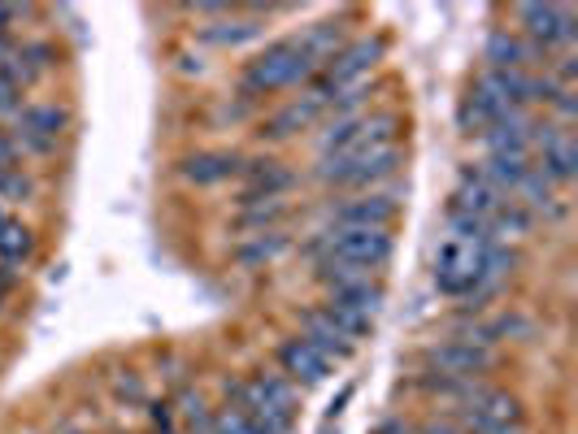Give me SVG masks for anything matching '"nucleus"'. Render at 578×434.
Returning <instances> with one entry per match:
<instances>
[{
  "label": "nucleus",
  "mask_w": 578,
  "mask_h": 434,
  "mask_svg": "<svg viewBox=\"0 0 578 434\" xmlns=\"http://www.w3.org/2000/svg\"><path fill=\"white\" fill-rule=\"evenodd\" d=\"M322 75V66L301 48V39H274L265 53H257L248 66H243V92L248 96H274L283 88H301V83H314Z\"/></svg>",
  "instance_id": "obj_1"
},
{
  "label": "nucleus",
  "mask_w": 578,
  "mask_h": 434,
  "mask_svg": "<svg viewBox=\"0 0 578 434\" xmlns=\"http://www.w3.org/2000/svg\"><path fill=\"white\" fill-rule=\"evenodd\" d=\"M318 256H336L348 265H361V270H378L392 261L396 252V235L383 230V226H331L318 235L314 243Z\"/></svg>",
  "instance_id": "obj_2"
},
{
  "label": "nucleus",
  "mask_w": 578,
  "mask_h": 434,
  "mask_svg": "<svg viewBox=\"0 0 578 434\" xmlns=\"http://www.w3.org/2000/svg\"><path fill=\"white\" fill-rule=\"evenodd\" d=\"M396 170H400V144H387V148L356 152V157H322L314 174L322 183H331V187H361V192H370L374 183L392 179Z\"/></svg>",
  "instance_id": "obj_3"
},
{
  "label": "nucleus",
  "mask_w": 578,
  "mask_h": 434,
  "mask_svg": "<svg viewBox=\"0 0 578 434\" xmlns=\"http://www.w3.org/2000/svg\"><path fill=\"white\" fill-rule=\"evenodd\" d=\"M575 9L570 4H518V35L526 39V44H535L540 53H570L575 48Z\"/></svg>",
  "instance_id": "obj_4"
},
{
  "label": "nucleus",
  "mask_w": 578,
  "mask_h": 434,
  "mask_svg": "<svg viewBox=\"0 0 578 434\" xmlns=\"http://www.w3.org/2000/svg\"><path fill=\"white\" fill-rule=\"evenodd\" d=\"M487 243H491V239H444V243H440L435 265H431V278H435V287H440L444 296H469V287L478 283Z\"/></svg>",
  "instance_id": "obj_5"
},
{
  "label": "nucleus",
  "mask_w": 578,
  "mask_h": 434,
  "mask_svg": "<svg viewBox=\"0 0 578 434\" xmlns=\"http://www.w3.org/2000/svg\"><path fill=\"white\" fill-rule=\"evenodd\" d=\"M496 347H478L462 334L444 339V343H431L427 347V374L435 378H449V382H469V378H487L496 369Z\"/></svg>",
  "instance_id": "obj_6"
},
{
  "label": "nucleus",
  "mask_w": 578,
  "mask_h": 434,
  "mask_svg": "<svg viewBox=\"0 0 578 434\" xmlns=\"http://www.w3.org/2000/svg\"><path fill=\"white\" fill-rule=\"evenodd\" d=\"M383 305H387V292L370 278V283H361V287L331 292V296H327V305H322V313L340 326L344 334H352V339L361 343V334H370V330H374L378 313H383Z\"/></svg>",
  "instance_id": "obj_7"
},
{
  "label": "nucleus",
  "mask_w": 578,
  "mask_h": 434,
  "mask_svg": "<svg viewBox=\"0 0 578 434\" xmlns=\"http://www.w3.org/2000/svg\"><path fill=\"white\" fill-rule=\"evenodd\" d=\"M531 148L540 152V170L553 187H570L578 179V139L570 126H557V122H535L531 126Z\"/></svg>",
  "instance_id": "obj_8"
},
{
  "label": "nucleus",
  "mask_w": 578,
  "mask_h": 434,
  "mask_svg": "<svg viewBox=\"0 0 578 434\" xmlns=\"http://www.w3.org/2000/svg\"><path fill=\"white\" fill-rule=\"evenodd\" d=\"M383 53H387V44H383V35H361V39H352L344 44L336 57H331V66L318 75L331 92H344V88H356L378 61H383Z\"/></svg>",
  "instance_id": "obj_9"
},
{
  "label": "nucleus",
  "mask_w": 578,
  "mask_h": 434,
  "mask_svg": "<svg viewBox=\"0 0 578 434\" xmlns=\"http://www.w3.org/2000/svg\"><path fill=\"white\" fill-rule=\"evenodd\" d=\"M331 369H336V365H331L309 339L292 334V339L279 343V374H283L292 387H318V382L331 378Z\"/></svg>",
  "instance_id": "obj_10"
},
{
  "label": "nucleus",
  "mask_w": 578,
  "mask_h": 434,
  "mask_svg": "<svg viewBox=\"0 0 578 434\" xmlns=\"http://www.w3.org/2000/svg\"><path fill=\"white\" fill-rule=\"evenodd\" d=\"M227 396H231L227 404H235V409L243 413V422H248L257 434H292V422H296V418L283 413L274 400H265L261 387H257L252 378H248V382H231Z\"/></svg>",
  "instance_id": "obj_11"
},
{
  "label": "nucleus",
  "mask_w": 578,
  "mask_h": 434,
  "mask_svg": "<svg viewBox=\"0 0 578 434\" xmlns=\"http://www.w3.org/2000/svg\"><path fill=\"white\" fill-rule=\"evenodd\" d=\"M483 61H487V70H535L540 75V66H548V53L526 44L518 31L496 26L487 35V44H483Z\"/></svg>",
  "instance_id": "obj_12"
},
{
  "label": "nucleus",
  "mask_w": 578,
  "mask_h": 434,
  "mask_svg": "<svg viewBox=\"0 0 578 434\" xmlns=\"http://www.w3.org/2000/svg\"><path fill=\"white\" fill-rule=\"evenodd\" d=\"M66 126H70V113L61 105H26L18 113V139L31 152H53Z\"/></svg>",
  "instance_id": "obj_13"
},
{
  "label": "nucleus",
  "mask_w": 578,
  "mask_h": 434,
  "mask_svg": "<svg viewBox=\"0 0 578 434\" xmlns=\"http://www.w3.org/2000/svg\"><path fill=\"white\" fill-rule=\"evenodd\" d=\"M400 214V205L383 192H361V196H348L344 205L331 209V226H383L392 230V221Z\"/></svg>",
  "instance_id": "obj_14"
},
{
  "label": "nucleus",
  "mask_w": 578,
  "mask_h": 434,
  "mask_svg": "<svg viewBox=\"0 0 578 434\" xmlns=\"http://www.w3.org/2000/svg\"><path fill=\"white\" fill-rule=\"evenodd\" d=\"M509 196L505 192H496L474 165H465L462 170V183H457V192H453V205L449 209H462V214L478 217V221H491V217L500 214V205H505Z\"/></svg>",
  "instance_id": "obj_15"
},
{
  "label": "nucleus",
  "mask_w": 578,
  "mask_h": 434,
  "mask_svg": "<svg viewBox=\"0 0 578 434\" xmlns=\"http://www.w3.org/2000/svg\"><path fill=\"white\" fill-rule=\"evenodd\" d=\"M301 339H309L331 365H340V361H348L352 352H356V339L352 334H344L340 326L331 322L322 309H309L305 318H301Z\"/></svg>",
  "instance_id": "obj_16"
},
{
  "label": "nucleus",
  "mask_w": 578,
  "mask_h": 434,
  "mask_svg": "<svg viewBox=\"0 0 578 434\" xmlns=\"http://www.w3.org/2000/svg\"><path fill=\"white\" fill-rule=\"evenodd\" d=\"M513 201L526 209L531 217H562L566 214V205L557 201V187L544 179V170L531 161V170L518 179V187H513Z\"/></svg>",
  "instance_id": "obj_17"
},
{
  "label": "nucleus",
  "mask_w": 578,
  "mask_h": 434,
  "mask_svg": "<svg viewBox=\"0 0 578 434\" xmlns=\"http://www.w3.org/2000/svg\"><path fill=\"white\" fill-rule=\"evenodd\" d=\"M513 265H518V252L509 248V243H487V256H483V270H478V283L469 287V296L465 300H474V305H483L487 296H496L505 283H509V274H513Z\"/></svg>",
  "instance_id": "obj_18"
},
{
  "label": "nucleus",
  "mask_w": 578,
  "mask_h": 434,
  "mask_svg": "<svg viewBox=\"0 0 578 434\" xmlns=\"http://www.w3.org/2000/svg\"><path fill=\"white\" fill-rule=\"evenodd\" d=\"M322 113H327V108H322L318 101H314V96H309V92H305V96L287 101V105L279 108V113H270V117H265V126H261V135H265V139H292L296 130H309V126H314Z\"/></svg>",
  "instance_id": "obj_19"
},
{
  "label": "nucleus",
  "mask_w": 578,
  "mask_h": 434,
  "mask_svg": "<svg viewBox=\"0 0 578 434\" xmlns=\"http://www.w3.org/2000/svg\"><path fill=\"white\" fill-rule=\"evenodd\" d=\"M239 157L235 152H192V157H183L179 161V174L188 179V183H196V187H214V183H227L239 174Z\"/></svg>",
  "instance_id": "obj_20"
},
{
  "label": "nucleus",
  "mask_w": 578,
  "mask_h": 434,
  "mask_svg": "<svg viewBox=\"0 0 578 434\" xmlns=\"http://www.w3.org/2000/svg\"><path fill=\"white\" fill-rule=\"evenodd\" d=\"M239 170H243V179H248L243 201H279V196L296 183V174H292L283 161H252V165H239Z\"/></svg>",
  "instance_id": "obj_21"
},
{
  "label": "nucleus",
  "mask_w": 578,
  "mask_h": 434,
  "mask_svg": "<svg viewBox=\"0 0 578 434\" xmlns=\"http://www.w3.org/2000/svg\"><path fill=\"white\" fill-rule=\"evenodd\" d=\"M57 66V48L53 44H39V39H31V44H22L18 53H13V61H9V75L26 88V83H35L39 75H48Z\"/></svg>",
  "instance_id": "obj_22"
},
{
  "label": "nucleus",
  "mask_w": 578,
  "mask_h": 434,
  "mask_svg": "<svg viewBox=\"0 0 578 434\" xmlns=\"http://www.w3.org/2000/svg\"><path fill=\"white\" fill-rule=\"evenodd\" d=\"M287 248H292V235H283V230H261V235H248V239L239 243L235 261H239V265H248V270H257V265L279 261Z\"/></svg>",
  "instance_id": "obj_23"
},
{
  "label": "nucleus",
  "mask_w": 578,
  "mask_h": 434,
  "mask_svg": "<svg viewBox=\"0 0 578 434\" xmlns=\"http://www.w3.org/2000/svg\"><path fill=\"white\" fill-rule=\"evenodd\" d=\"M257 35H261V18H235V13L209 22V26H201V39L205 44H218V48H239V44H248Z\"/></svg>",
  "instance_id": "obj_24"
},
{
  "label": "nucleus",
  "mask_w": 578,
  "mask_h": 434,
  "mask_svg": "<svg viewBox=\"0 0 578 434\" xmlns=\"http://www.w3.org/2000/svg\"><path fill=\"white\" fill-rule=\"evenodd\" d=\"M31 252H35V235H31V226H22L18 217L0 214V261H4V265H22Z\"/></svg>",
  "instance_id": "obj_25"
},
{
  "label": "nucleus",
  "mask_w": 578,
  "mask_h": 434,
  "mask_svg": "<svg viewBox=\"0 0 578 434\" xmlns=\"http://www.w3.org/2000/svg\"><path fill=\"white\" fill-rule=\"evenodd\" d=\"M301 48H305V53H309L322 70H327V66H331V57L344 48V26H340V22H318L309 35H301Z\"/></svg>",
  "instance_id": "obj_26"
},
{
  "label": "nucleus",
  "mask_w": 578,
  "mask_h": 434,
  "mask_svg": "<svg viewBox=\"0 0 578 434\" xmlns=\"http://www.w3.org/2000/svg\"><path fill=\"white\" fill-rule=\"evenodd\" d=\"M252 382L261 387V396H265V400H274V404L283 409V413H292V418H296V404H301V387H292V382H287V378H283L279 369H257V374H252Z\"/></svg>",
  "instance_id": "obj_27"
},
{
  "label": "nucleus",
  "mask_w": 578,
  "mask_h": 434,
  "mask_svg": "<svg viewBox=\"0 0 578 434\" xmlns=\"http://www.w3.org/2000/svg\"><path fill=\"white\" fill-rule=\"evenodd\" d=\"M287 214V205H283V196L279 201H243V209H239V226L243 230H252V235H261L265 226L274 230V221Z\"/></svg>",
  "instance_id": "obj_28"
},
{
  "label": "nucleus",
  "mask_w": 578,
  "mask_h": 434,
  "mask_svg": "<svg viewBox=\"0 0 578 434\" xmlns=\"http://www.w3.org/2000/svg\"><path fill=\"white\" fill-rule=\"evenodd\" d=\"M214 434H257V431L243 422V413H239L235 404H223V409L214 413Z\"/></svg>",
  "instance_id": "obj_29"
},
{
  "label": "nucleus",
  "mask_w": 578,
  "mask_h": 434,
  "mask_svg": "<svg viewBox=\"0 0 578 434\" xmlns=\"http://www.w3.org/2000/svg\"><path fill=\"white\" fill-rule=\"evenodd\" d=\"M0 113H22V83L0 70Z\"/></svg>",
  "instance_id": "obj_30"
},
{
  "label": "nucleus",
  "mask_w": 578,
  "mask_h": 434,
  "mask_svg": "<svg viewBox=\"0 0 578 434\" xmlns=\"http://www.w3.org/2000/svg\"><path fill=\"white\" fill-rule=\"evenodd\" d=\"M413 434H465L449 413H435V418H427L422 426H413Z\"/></svg>",
  "instance_id": "obj_31"
},
{
  "label": "nucleus",
  "mask_w": 578,
  "mask_h": 434,
  "mask_svg": "<svg viewBox=\"0 0 578 434\" xmlns=\"http://www.w3.org/2000/svg\"><path fill=\"white\" fill-rule=\"evenodd\" d=\"M13 161H18V148H13V139L0 130V174H9V170H13Z\"/></svg>",
  "instance_id": "obj_32"
},
{
  "label": "nucleus",
  "mask_w": 578,
  "mask_h": 434,
  "mask_svg": "<svg viewBox=\"0 0 578 434\" xmlns=\"http://www.w3.org/2000/svg\"><path fill=\"white\" fill-rule=\"evenodd\" d=\"M152 426H157L161 434L174 431V413H170V404H157V409H152Z\"/></svg>",
  "instance_id": "obj_33"
},
{
  "label": "nucleus",
  "mask_w": 578,
  "mask_h": 434,
  "mask_svg": "<svg viewBox=\"0 0 578 434\" xmlns=\"http://www.w3.org/2000/svg\"><path fill=\"white\" fill-rule=\"evenodd\" d=\"M18 18V4H0V35L9 31V22Z\"/></svg>",
  "instance_id": "obj_34"
},
{
  "label": "nucleus",
  "mask_w": 578,
  "mask_h": 434,
  "mask_svg": "<svg viewBox=\"0 0 578 434\" xmlns=\"http://www.w3.org/2000/svg\"><path fill=\"white\" fill-rule=\"evenodd\" d=\"M9 287H13V274H9V270H4V265H0V300H4V296H9Z\"/></svg>",
  "instance_id": "obj_35"
}]
</instances>
